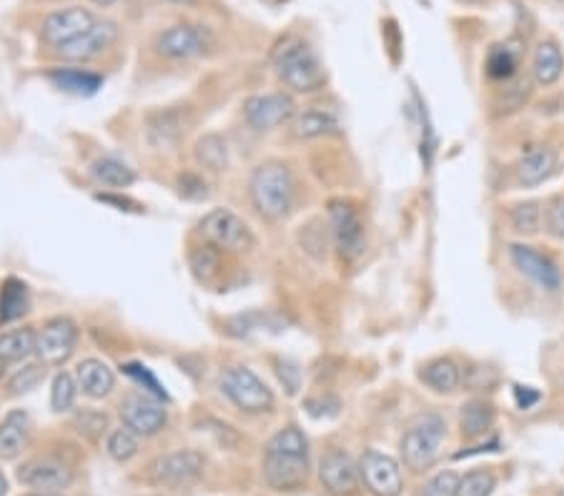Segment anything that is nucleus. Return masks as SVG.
I'll return each instance as SVG.
<instances>
[{
    "label": "nucleus",
    "instance_id": "1",
    "mask_svg": "<svg viewBox=\"0 0 564 496\" xmlns=\"http://www.w3.org/2000/svg\"><path fill=\"white\" fill-rule=\"evenodd\" d=\"M249 196L256 211L269 221H279L294 203V176L279 161L261 163L249 181Z\"/></svg>",
    "mask_w": 564,
    "mask_h": 496
},
{
    "label": "nucleus",
    "instance_id": "2",
    "mask_svg": "<svg viewBox=\"0 0 564 496\" xmlns=\"http://www.w3.org/2000/svg\"><path fill=\"white\" fill-rule=\"evenodd\" d=\"M276 76L296 93L319 91L326 83L324 66L309 43L301 38H286L274 53Z\"/></svg>",
    "mask_w": 564,
    "mask_h": 496
},
{
    "label": "nucleus",
    "instance_id": "3",
    "mask_svg": "<svg viewBox=\"0 0 564 496\" xmlns=\"http://www.w3.org/2000/svg\"><path fill=\"white\" fill-rule=\"evenodd\" d=\"M447 439V421L439 414H424L404 431L402 459L412 471H424L437 464Z\"/></svg>",
    "mask_w": 564,
    "mask_h": 496
},
{
    "label": "nucleus",
    "instance_id": "4",
    "mask_svg": "<svg viewBox=\"0 0 564 496\" xmlns=\"http://www.w3.org/2000/svg\"><path fill=\"white\" fill-rule=\"evenodd\" d=\"M221 391L236 409L246 414H264L274 406V394L269 386L249 369V366H229L221 374Z\"/></svg>",
    "mask_w": 564,
    "mask_h": 496
},
{
    "label": "nucleus",
    "instance_id": "5",
    "mask_svg": "<svg viewBox=\"0 0 564 496\" xmlns=\"http://www.w3.org/2000/svg\"><path fill=\"white\" fill-rule=\"evenodd\" d=\"M199 233L209 246L219 251H249L254 248V233L246 226L244 218L236 216L229 208H214L199 223Z\"/></svg>",
    "mask_w": 564,
    "mask_h": 496
},
{
    "label": "nucleus",
    "instance_id": "6",
    "mask_svg": "<svg viewBox=\"0 0 564 496\" xmlns=\"http://www.w3.org/2000/svg\"><path fill=\"white\" fill-rule=\"evenodd\" d=\"M153 48H156L158 56L168 58V61H191V58L204 56L214 48V36L204 26L178 23V26L158 33Z\"/></svg>",
    "mask_w": 564,
    "mask_h": 496
},
{
    "label": "nucleus",
    "instance_id": "7",
    "mask_svg": "<svg viewBox=\"0 0 564 496\" xmlns=\"http://www.w3.org/2000/svg\"><path fill=\"white\" fill-rule=\"evenodd\" d=\"M309 479V449H266L264 481L274 491H296Z\"/></svg>",
    "mask_w": 564,
    "mask_h": 496
},
{
    "label": "nucleus",
    "instance_id": "8",
    "mask_svg": "<svg viewBox=\"0 0 564 496\" xmlns=\"http://www.w3.org/2000/svg\"><path fill=\"white\" fill-rule=\"evenodd\" d=\"M78 324L68 316H56V319H48L43 324V329L38 331L36 341V356L41 364L46 366H61L63 361L71 359V354L76 351L78 344Z\"/></svg>",
    "mask_w": 564,
    "mask_h": 496
},
{
    "label": "nucleus",
    "instance_id": "9",
    "mask_svg": "<svg viewBox=\"0 0 564 496\" xmlns=\"http://www.w3.org/2000/svg\"><path fill=\"white\" fill-rule=\"evenodd\" d=\"M329 226L336 251L346 261H354L364 254V223H361L359 213L349 201L336 198V201L329 203Z\"/></svg>",
    "mask_w": 564,
    "mask_h": 496
},
{
    "label": "nucleus",
    "instance_id": "10",
    "mask_svg": "<svg viewBox=\"0 0 564 496\" xmlns=\"http://www.w3.org/2000/svg\"><path fill=\"white\" fill-rule=\"evenodd\" d=\"M204 466L206 461L199 451L181 449L153 461L151 479L158 486H173V489H178V486L194 484L204 474Z\"/></svg>",
    "mask_w": 564,
    "mask_h": 496
},
{
    "label": "nucleus",
    "instance_id": "11",
    "mask_svg": "<svg viewBox=\"0 0 564 496\" xmlns=\"http://www.w3.org/2000/svg\"><path fill=\"white\" fill-rule=\"evenodd\" d=\"M296 116L294 98L286 93H264L251 96L244 103V118L254 131H274Z\"/></svg>",
    "mask_w": 564,
    "mask_h": 496
},
{
    "label": "nucleus",
    "instance_id": "12",
    "mask_svg": "<svg viewBox=\"0 0 564 496\" xmlns=\"http://www.w3.org/2000/svg\"><path fill=\"white\" fill-rule=\"evenodd\" d=\"M121 411L123 426L136 431L138 436H153L166 426L168 414L163 409L161 399L151 394H143V391H136V394H128L126 399L121 401L118 406Z\"/></svg>",
    "mask_w": 564,
    "mask_h": 496
},
{
    "label": "nucleus",
    "instance_id": "13",
    "mask_svg": "<svg viewBox=\"0 0 564 496\" xmlns=\"http://www.w3.org/2000/svg\"><path fill=\"white\" fill-rule=\"evenodd\" d=\"M509 261H512V266L524 279H529L542 291H557L559 286H562V274H559L557 264H554L549 256H544L542 251H537L534 246L512 243V246H509Z\"/></svg>",
    "mask_w": 564,
    "mask_h": 496
},
{
    "label": "nucleus",
    "instance_id": "14",
    "mask_svg": "<svg viewBox=\"0 0 564 496\" xmlns=\"http://www.w3.org/2000/svg\"><path fill=\"white\" fill-rule=\"evenodd\" d=\"M361 481L374 496H399L404 489L402 469L392 456L369 449L359 461Z\"/></svg>",
    "mask_w": 564,
    "mask_h": 496
},
{
    "label": "nucleus",
    "instance_id": "15",
    "mask_svg": "<svg viewBox=\"0 0 564 496\" xmlns=\"http://www.w3.org/2000/svg\"><path fill=\"white\" fill-rule=\"evenodd\" d=\"M93 23H96V16L91 11H86V8H63V11L51 13L43 21V43L51 48H61L66 43L76 41L86 31H91Z\"/></svg>",
    "mask_w": 564,
    "mask_h": 496
},
{
    "label": "nucleus",
    "instance_id": "16",
    "mask_svg": "<svg viewBox=\"0 0 564 496\" xmlns=\"http://www.w3.org/2000/svg\"><path fill=\"white\" fill-rule=\"evenodd\" d=\"M319 476L331 496H354L361 484L359 464L346 451L334 449L321 459Z\"/></svg>",
    "mask_w": 564,
    "mask_h": 496
},
{
    "label": "nucleus",
    "instance_id": "17",
    "mask_svg": "<svg viewBox=\"0 0 564 496\" xmlns=\"http://www.w3.org/2000/svg\"><path fill=\"white\" fill-rule=\"evenodd\" d=\"M118 41V26L113 21H96L91 26V31H86L83 36H78L76 41L66 43V46L56 48L58 56L63 61L83 63L98 58L101 53H106L113 43Z\"/></svg>",
    "mask_w": 564,
    "mask_h": 496
},
{
    "label": "nucleus",
    "instance_id": "18",
    "mask_svg": "<svg viewBox=\"0 0 564 496\" xmlns=\"http://www.w3.org/2000/svg\"><path fill=\"white\" fill-rule=\"evenodd\" d=\"M76 474H73L71 466H66L58 459H31L18 469V481L31 489H43V491H61L68 489L73 484Z\"/></svg>",
    "mask_w": 564,
    "mask_h": 496
},
{
    "label": "nucleus",
    "instance_id": "19",
    "mask_svg": "<svg viewBox=\"0 0 564 496\" xmlns=\"http://www.w3.org/2000/svg\"><path fill=\"white\" fill-rule=\"evenodd\" d=\"M183 131H186V121L183 113L176 108H166V111H156L146 118V141L151 148H171L181 141Z\"/></svg>",
    "mask_w": 564,
    "mask_h": 496
},
{
    "label": "nucleus",
    "instance_id": "20",
    "mask_svg": "<svg viewBox=\"0 0 564 496\" xmlns=\"http://www.w3.org/2000/svg\"><path fill=\"white\" fill-rule=\"evenodd\" d=\"M31 436V419L26 411H11L0 421V459H16L23 454Z\"/></svg>",
    "mask_w": 564,
    "mask_h": 496
},
{
    "label": "nucleus",
    "instance_id": "21",
    "mask_svg": "<svg viewBox=\"0 0 564 496\" xmlns=\"http://www.w3.org/2000/svg\"><path fill=\"white\" fill-rule=\"evenodd\" d=\"M76 381L91 399H103L116 386V376L101 359H83L76 369Z\"/></svg>",
    "mask_w": 564,
    "mask_h": 496
},
{
    "label": "nucleus",
    "instance_id": "22",
    "mask_svg": "<svg viewBox=\"0 0 564 496\" xmlns=\"http://www.w3.org/2000/svg\"><path fill=\"white\" fill-rule=\"evenodd\" d=\"M557 168V153L552 148H532L524 153L517 163V178L524 186H539L542 181H547Z\"/></svg>",
    "mask_w": 564,
    "mask_h": 496
},
{
    "label": "nucleus",
    "instance_id": "23",
    "mask_svg": "<svg viewBox=\"0 0 564 496\" xmlns=\"http://www.w3.org/2000/svg\"><path fill=\"white\" fill-rule=\"evenodd\" d=\"M564 71V58L562 51H559L557 43L552 41H542L534 51V61H532V76L539 86H552V83L559 81Z\"/></svg>",
    "mask_w": 564,
    "mask_h": 496
},
{
    "label": "nucleus",
    "instance_id": "24",
    "mask_svg": "<svg viewBox=\"0 0 564 496\" xmlns=\"http://www.w3.org/2000/svg\"><path fill=\"white\" fill-rule=\"evenodd\" d=\"M419 379L437 394H452L462 384V371L452 359H434L419 371Z\"/></svg>",
    "mask_w": 564,
    "mask_h": 496
},
{
    "label": "nucleus",
    "instance_id": "25",
    "mask_svg": "<svg viewBox=\"0 0 564 496\" xmlns=\"http://www.w3.org/2000/svg\"><path fill=\"white\" fill-rule=\"evenodd\" d=\"M336 131H339V118L326 108H309L294 118V133L299 138L331 136Z\"/></svg>",
    "mask_w": 564,
    "mask_h": 496
},
{
    "label": "nucleus",
    "instance_id": "26",
    "mask_svg": "<svg viewBox=\"0 0 564 496\" xmlns=\"http://www.w3.org/2000/svg\"><path fill=\"white\" fill-rule=\"evenodd\" d=\"M48 78H51L61 91L76 93V96H93V93L103 86L101 76L88 71H78V68H56V71L48 73Z\"/></svg>",
    "mask_w": 564,
    "mask_h": 496
},
{
    "label": "nucleus",
    "instance_id": "27",
    "mask_svg": "<svg viewBox=\"0 0 564 496\" xmlns=\"http://www.w3.org/2000/svg\"><path fill=\"white\" fill-rule=\"evenodd\" d=\"M38 334L33 329H13L0 334V361L16 364L36 354Z\"/></svg>",
    "mask_w": 564,
    "mask_h": 496
},
{
    "label": "nucleus",
    "instance_id": "28",
    "mask_svg": "<svg viewBox=\"0 0 564 496\" xmlns=\"http://www.w3.org/2000/svg\"><path fill=\"white\" fill-rule=\"evenodd\" d=\"M459 426H462V434L467 439L484 436L494 426L492 404H487V401H469V404H464L462 414H459Z\"/></svg>",
    "mask_w": 564,
    "mask_h": 496
},
{
    "label": "nucleus",
    "instance_id": "29",
    "mask_svg": "<svg viewBox=\"0 0 564 496\" xmlns=\"http://www.w3.org/2000/svg\"><path fill=\"white\" fill-rule=\"evenodd\" d=\"M91 176L108 188H128L136 181L133 168H128L126 163L118 161V158H98L91 166Z\"/></svg>",
    "mask_w": 564,
    "mask_h": 496
},
{
    "label": "nucleus",
    "instance_id": "30",
    "mask_svg": "<svg viewBox=\"0 0 564 496\" xmlns=\"http://www.w3.org/2000/svg\"><path fill=\"white\" fill-rule=\"evenodd\" d=\"M196 161H199V166L209 168L214 173L226 171L229 168V146H226L221 136L209 133V136H204L196 143Z\"/></svg>",
    "mask_w": 564,
    "mask_h": 496
},
{
    "label": "nucleus",
    "instance_id": "31",
    "mask_svg": "<svg viewBox=\"0 0 564 496\" xmlns=\"http://www.w3.org/2000/svg\"><path fill=\"white\" fill-rule=\"evenodd\" d=\"M28 311V286L8 279L0 291V321H16Z\"/></svg>",
    "mask_w": 564,
    "mask_h": 496
},
{
    "label": "nucleus",
    "instance_id": "32",
    "mask_svg": "<svg viewBox=\"0 0 564 496\" xmlns=\"http://www.w3.org/2000/svg\"><path fill=\"white\" fill-rule=\"evenodd\" d=\"M519 68V51L509 43L492 46L487 56V76L494 81H509Z\"/></svg>",
    "mask_w": 564,
    "mask_h": 496
},
{
    "label": "nucleus",
    "instance_id": "33",
    "mask_svg": "<svg viewBox=\"0 0 564 496\" xmlns=\"http://www.w3.org/2000/svg\"><path fill=\"white\" fill-rule=\"evenodd\" d=\"M544 221V208L537 201H524L512 206L509 211V226L519 236H534L542 228Z\"/></svg>",
    "mask_w": 564,
    "mask_h": 496
},
{
    "label": "nucleus",
    "instance_id": "34",
    "mask_svg": "<svg viewBox=\"0 0 564 496\" xmlns=\"http://www.w3.org/2000/svg\"><path fill=\"white\" fill-rule=\"evenodd\" d=\"M138 434L133 429H128V426H121V429H113L111 434H108V441H106V451L108 456H111L113 461H131L133 456L138 454Z\"/></svg>",
    "mask_w": 564,
    "mask_h": 496
},
{
    "label": "nucleus",
    "instance_id": "35",
    "mask_svg": "<svg viewBox=\"0 0 564 496\" xmlns=\"http://www.w3.org/2000/svg\"><path fill=\"white\" fill-rule=\"evenodd\" d=\"M78 381L73 379L71 374L61 371V374L53 379V389H51V406L53 411L63 414V411H71L73 404H76V394H78Z\"/></svg>",
    "mask_w": 564,
    "mask_h": 496
},
{
    "label": "nucleus",
    "instance_id": "36",
    "mask_svg": "<svg viewBox=\"0 0 564 496\" xmlns=\"http://www.w3.org/2000/svg\"><path fill=\"white\" fill-rule=\"evenodd\" d=\"M494 486H497V479H494L492 471H469V474H464L459 479L457 496H489L494 491Z\"/></svg>",
    "mask_w": 564,
    "mask_h": 496
},
{
    "label": "nucleus",
    "instance_id": "37",
    "mask_svg": "<svg viewBox=\"0 0 564 496\" xmlns=\"http://www.w3.org/2000/svg\"><path fill=\"white\" fill-rule=\"evenodd\" d=\"M191 269L199 279H211L219 271V248L214 246H201L199 251L191 254Z\"/></svg>",
    "mask_w": 564,
    "mask_h": 496
},
{
    "label": "nucleus",
    "instance_id": "38",
    "mask_svg": "<svg viewBox=\"0 0 564 496\" xmlns=\"http://www.w3.org/2000/svg\"><path fill=\"white\" fill-rule=\"evenodd\" d=\"M544 228L552 238L564 241V196H554L544 208Z\"/></svg>",
    "mask_w": 564,
    "mask_h": 496
},
{
    "label": "nucleus",
    "instance_id": "39",
    "mask_svg": "<svg viewBox=\"0 0 564 496\" xmlns=\"http://www.w3.org/2000/svg\"><path fill=\"white\" fill-rule=\"evenodd\" d=\"M457 486H459V476L454 471H439L437 476L424 484L422 494L419 496H457Z\"/></svg>",
    "mask_w": 564,
    "mask_h": 496
},
{
    "label": "nucleus",
    "instance_id": "40",
    "mask_svg": "<svg viewBox=\"0 0 564 496\" xmlns=\"http://www.w3.org/2000/svg\"><path fill=\"white\" fill-rule=\"evenodd\" d=\"M43 376H46V364H31L26 366L23 371H18L16 376H13L11 381V389L16 391V394H21V391H31L33 386H38L43 381Z\"/></svg>",
    "mask_w": 564,
    "mask_h": 496
},
{
    "label": "nucleus",
    "instance_id": "41",
    "mask_svg": "<svg viewBox=\"0 0 564 496\" xmlns=\"http://www.w3.org/2000/svg\"><path fill=\"white\" fill-rule=\"evenodd\" d=\"M123 371H126V374L131 376V379H136L138 384L146 386L148 394H151V396H156V399H166V391H163V386L158 384V379L151 374V371L146 369V366L126 364V366H123Z\"/></svg>",
    "mask_w": 564,
    "mask_h": 496
},
{
    "label": "nucleus",
    "instance_id": "42",
    "mask_svg": "<svg viewBox=\"0 0 564 496\" xmlns=\"http://www.w3.org/2000/svg\"><path fill=\"white\" fill-rule=\"evenodd\" d=\"M106 424H108L106 414H96V411H83V414L76 419L78 431L86 436H91V439H96L98 434H103V431H106Z\"/></svg>",
    "mask_w": 564,
    "mask_h": 496
},
{
    "label": "nucleus",
    "instance_id": "43",
    "mask_svg": "<svg viewBox=\"0 0 564 496\" xmlns=\"http://www.w3.org/2000/svg\"><path fill=\"white\" fill-rule=\"evenodd\" d=\"M178 186H181V193L186 198H204L206 196V183L201 181L199 176H181V181H178Z\"/></svg>",
    "mask_w": 564,
    "mask_h": 496
},
{
    "label": "nucleus",
    "instance_id": "44",
    "mask_svg": "<svg viewBox=\"0 0 564 496\" xmlns=\"http://www.w3.org/2000/svg\"><path fill=\"white\" fill-rule=\"evenodd\" d=\"M514 399H517L519 409H532L539 401V394L529 389V386H514Z\"/></svg>",
    "mask_w": 564,
    "mask_h": 496
},
{
    "label": "nucleus",
    "instance_id": "45",
    "mask_svg": "<svg viewBox=\"0 0 564 496\" xmlns=\"http://www.w3.org/2000/svg\"><path fill=\"white\" fill-rule=\"evenodd\" d=\"M91 3L98 8H111V6H116L118 0H91Z\"/></svg>",
    "mask_w": 564,
    "mask_h": 496
},
{
    "label": "nucleus",
    "instance_id": "46",
    "mask_svg": "<svg viewBox=\"0 0 564 496\" xmlns=\"http://www.w3.org/2000/svg\"><path fill=\"white\" fill-rule=\"evenodd\" d=\"M6 491H8V481L6 476H3V471H0V496H6Z\"/></svg>",
    "mask_w": 564,
    "mask_h": 496
},
{
    "label": "nucleus",
    "instance_id": "47",
    "mask_svg": "<svg viewBox=\"0 0 564 496\" xmlns=\"http://www.w3.org/2000/svg\"><path fill=\"white\" fill-rule=\"evenodd\" d=\"M166 3H176V6H194L196 0H166Z\"/></svg>",
    "mask_w": 564,
    "mask_h": 496
},
{
    "label": "nucleus",
    "instance_id": "48",
    "mask_svg": "<svg viewBox=\"0 0 564 496\" xmlns=\"http://www.w3.org/2000/svg\"><path fill=\"white\" fill-rule=\"evenodd\" d=\"M26 496H63L58 491H41V494H26Z\"/></svg>",
    "mask_w": 564,
    "mask_h": 496
},
{
    "label": "nucleus",
    "instance_id": "49",
    "mask_svg": "<svg viewBox=\"0 0 564 496\" xmlns=\"http://www.w3.org/2000/svg\"><path fill=\"white\" fill-rule=\"evenodd\" d=\"M6 361H0V379H3V374H6Z\"/></svg>",
    "mask_w": 564,
    "mask_h": 496
},
{
    "label": "nucleus",
    "instance_id": "50",
    "mask_svg": "<svg viewBox=\"0 0 564 496\" xmlns=\"http://www.w3.org/2000/svg\"><path fill=\"white\" fill-rule=\"evenodd\" d=\"M559 496H564V489H562V491H559Z\"/></svg>",
    "mask_w": 564,
    "mask_h": 496
},
{
    "label": "nucleus",
    "instance_id": "51",
    "mask_svg": "<svg viewBox=\"0 0 564 496\" xmlns=\"http://www.w3.org/2000/svg\"><path fill=\"white\" fill-rule=\"evenodd\" d=\"M467 3H474V0H467Z\"/></svg>",
    "mask_w": 564,
    "mask_h": 496
},
{
    "label": "nucleus",
    "instance_id": "52",
    "mask_svg": "<svg viewBox=\"0 0 564 496\" xmlns=\"http://www.w3.org/2000/svg\"><path fill=\"white\" fill-rule=\"evenodd\" d=\"M562 3H564V0H562Z\"/></svg>",
    "mask_w": 564,
    "mask_h": 496
}]
</instances>
